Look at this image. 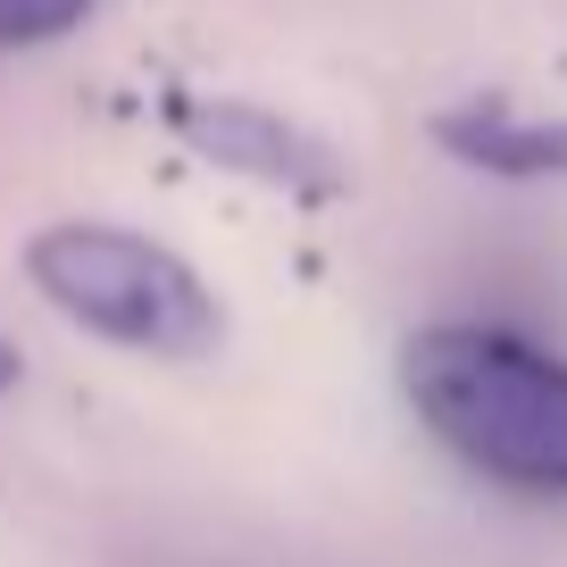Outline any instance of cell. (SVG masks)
<instances>
[{
    "label": "cell",
    "instance_id": "6",
    "mask_svg": "<svg viewBox=\"0 0 567 567\" xmlns=\"http://www.w3.org/2000/svg\"><path fill=\"white\" fill-rule=\"evenodd\" d=\"M18 384V351H9V342H0V392Z\"/></svg>",
    "mask_w": 567,
    "mask_h": 567
},
{
    "label": "cell",
    "instance_id": "4",
    "mask_svg": "<svg viewBox=\"0 0 567 567\" xmlns=\"http://www.w3.org/2000/svg\"><path fill=\"white\" fill-rule=\"evenodd\" d=\"M434 134L484 176H567V117H526L517 101H467L434 117Z\"/></svg>",
    "mask_w": 567,
    "mask_h": 567
},
{
    "label": "cell",
    "instance_id": "5",
    "mask_svg": "<svg viewBox=\"0 0 567 567\" xmlns=\"http://www.w3.org/2000/svg\"><path fill=\"white\" fill-rule=\"evenodd\" d=\"M92 18V0H0V51H34Z\"/></svg>",
    "mask_w": 567,
    "mask_h": 567
},
{
    "label": "cell",
    "instance_id": "3",
    "mask_svg": "<svg viewBox=\"0 0 567 567\" xmlns=\"http://www.w3.org/2000/svg\"><path fill=\"white\" fill-rule=\"evenodd\" d=\"M184 134L209 151V159L226 167H250L259 184H292V193H326L334 184V151L309 134H292L284 117H267V109H184Z\"/></svg>",
    "mask_w": 567,
    "mask_h": 567
},
{
    "label": "cell",
    "instance_id": "1",
    "mask_svg": "<svg viewBox=\"0 0 567 567\" xmlns=\"http://www.w3.org/2000/svg\"><path fill=\"white\" fill-rule=\"evenodd\" d=\"M425 434L509 493H567V359L493 326H425L401 351Z\"/></svg>",
    "mask_w": 567,
    "mask_h": 567
},
{
    "label": "cell",
    "instance_id": "2",
    "mask_svg": "<svg viewBox=\"0 0 567 567\" xmlns=\"http://www.w3.org/2000/svg\"><path fill=\"white\" fill-rule=\"evenodd\" d=\"M34 292L84 334L125 342L142 359H209L226 342V309L167 243L125 226H42L25 243Z\"/></svg>",
    "mask_w": 567,
    "mask_h": 567
}]
</instances>
